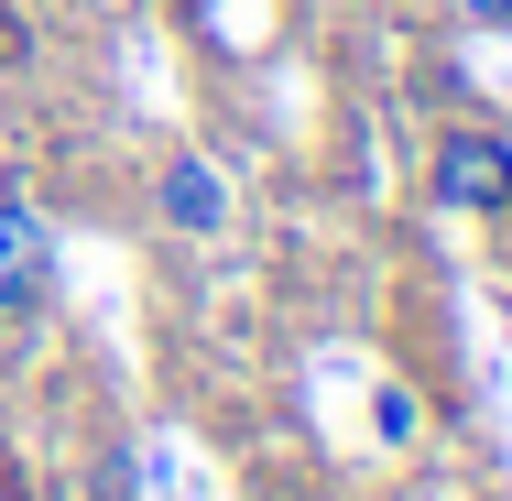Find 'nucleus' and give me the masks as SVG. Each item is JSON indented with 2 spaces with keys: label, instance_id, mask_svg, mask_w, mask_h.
Returning <instances> with one entry per match:
<instances>
[{
  "label": "nucleus",
  "instance_id": "obj_1",
  "mask_svg": "<svg viewBox=\"0 0 512 501\" xmlns=\"http://www.w3.org/2000/svg\"><path fill=\"white\" fill-rule=\"evenodd\" d=\"M44 295H55V229L33 218V197H11V186H0V327H11V316H33Z\"/></svg>",
  "mask_w": 512,
  "mask_h": 501
},
{
  "label": "nucleus",
  "instance_id": "obj_2",
  "mask_svg": "<svg viewBox=\"0 0 512 501\" xmlns=\"http://www.w3.org/2000/svg\"><path fill=\"white\" fill-rule=\"evenodd\" d=\"M436 197L469 207V218H502L512 207V142L502 131H447L436 142Z\"/></svg>",
  "mask_w": 512,
  "mask_h": 501
},
{
  "label": "nucleus",
  "instance_id": "obj_3",
  "mask_svg": "<svg viewBox=\"0 0 512 501\" xmlns=\"http://www.w3.org/2000/svg\"><path fill=\"white\" fill-rule=\"evenodd\" d=\"M153 207H164V229H186V240H218V229H229V175H218L207 153H164V175H153Z\"/></svg>",
  "mask_w": 512,
  "mask_h": 501
},
{
  "label": "nucleus",
  "instance_id": "obj_4",
  "mask_svg": "<svg viewBox=\"0 0 512 501\" xmlns=\"http://www.w3.org/2000/svg\"><path fill=\"white\" fill-rule=\"evenodd\" d=\"M458 11H469V22H512V0H458Z\"/></svg>",
  "mask_w": 512,
  "mask_h": 501
}]
</instances>
